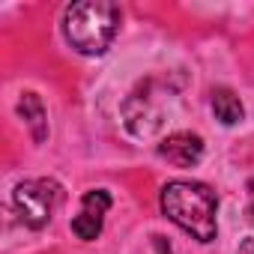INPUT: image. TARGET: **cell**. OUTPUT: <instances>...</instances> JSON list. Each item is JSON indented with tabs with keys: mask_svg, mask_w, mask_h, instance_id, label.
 <instances>
[{
	"mask_svg": "<svg viewBox=\"0 0 254 254\" xmlns=\"http://www.w3.org/2000/svg\"><path fill=\"white\" fill-rule=\"evenodd\" d=\"M212 114H215V120L218 123H224V126H236L239 120H242V102H239V96L233 93V90H227V87H218V90H212Z\"/></svg>",
	"mask_w": 254,
	"mask_h": 254,
	"instance_id": "7",
	"label": "cell"
},
{
	"mask_svg": "<svg viewBox=\"0 0 254 254\" xmlns=\"http://www.w3.org/2000/svg\"><path fill=\"white\" fill-rule=\"evenodd\" d=\"M159 156L177 168H191L203 159V141L200 135H191V132H174L159 144Z\"/></svg>",
	"mask_w": 254,
	"mask_h": 254,
	"instance_id": "5",
	"label": "cell"
},
{
	"mask_svg": "<svg viewBox=\"0 0 254 254\" xmlns=\"http://www.w3.org/2000/svg\"><path fill=\"white\" fill-rule=\"evenodd\" d=\"M120 6L108 0H81L72 3L63 15V36L66 42L87 57H99L111 48L120 30Z\"/></svg>",
	"mask_w": 254,
	"mask_h": 254,
	"instance_id": "2",
	"label": "cell"
},
{
	"mask_svg": "<svg viewBox=\"0 0 254 254\" xmlns=\"http://www.w3.org/2000/svg\"><path fill=\"white\" fill-rule=\"evenodd\" d=\"M248 215L254 218V180L248 183Z\"/></svg>",
	"mask_w": 254,
	"mask_h": 254,
	"instance_id": "8",
	"label": "cell"
},
{
	"mask_svg": "<svg viewBox=\"0 0 254 254\" xmlns=\"http://www.w3.org/2000/svg\"><path fill=\"white\" fill-rule=\"evenodd\" d=\"M18 114L24 117L27 129L33 132V141L42 144V141L48 138V114H45L42 99H39L36 93H24V96L18 99Z\"/></svg>",
	"mask_w": 254,
	"mask_h": 254,
	"instance_id": "6",
	"label": "cell"
},
{
	"mask_svg": "<svg viewBox=\"0 0 254 254\" xmlns=\"http://www.w3.org/2000/svg\"><path fill=\"white\" fill-rule=\"evenodd\" d=\"M162 212L191 233L197 242H212L218 233V197L209 186L194 183V180H174L162 189Z\"/></svg>",
	"mask_w": 254,
	"mask_h": 254,
	"instance_id": "1",
	"label": "cell"
},
{
	"mask_svg": "<svg viewBox=\"0 0 254 254\" xmlns=\"http://www.w3.org/2000/svg\"><path fill=\"white\" fill-rule=\"evenodd\" d=\"M60 197H63V189L54 180H27L12 191V203H15L18 218L33 230H39L51 221Z\"/></svg>",
	"mask_w": 254,
	"mask_h": 254,
	"instance_id": "3",
	"label": "cell"
},
{
	"mask_svg": "<svg viewBox=\"0 0 254 254\" xmlns=\"http://www.w3.org/2000/svg\"><path fill=\"white\" fill-rule=\"evenodd\" d=\"M111 209V194L105 189H93L81 197V212L72 218V233L84 242H93L102 233L105 212Z\"/></svg>",
	"mask_w": 254,
	"mask_h": 254,
	"instance_id": "4",
	"label": "cell"
}]
</instances>
